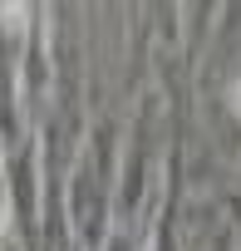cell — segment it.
<instances>
[{"instance_id":"6da1fadb","label":"cell","mask_w":241,"mask_h":251,"mask_svg":"<svg viewBox=\"0 0 241 251\" xmlns=\"http://www.w3.org/2000/svg\"><path fill=\"white\" fill-rule=\"evenodd\" d=\"M0 25L5 30H25L30 25V5H0Z\"/></svg>"},{"instance_id":"7a4b0ae2","label":"cell","mask_w":241,"mask_h":251,"mask_svg":"<svg viewBox=\"0 0 241 251\" xmlns=\"http://www.w3.org/2000/svg\"><path fill=\"white\" fill-rule=\"evenodd\" d=\"M5 236H10V202L0 197V246H5Z\"/></svg>"},{"instance_id":"3957f363","label":"cell","mask_w":241,"mask_h":251,"mask_svg":"<svg viewBox=\"0 0 241 251\" xmlns=\"http://www.w3.org/2000/svg\"><path fill=\"white\" fill-rule=\"evenodd\" d=\"M231 113L241 118V74H236V84H231Z\"/></svg>"}]
</instances>
